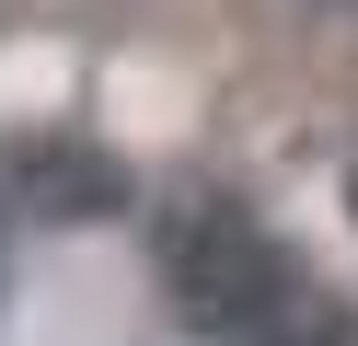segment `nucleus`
Wrapping results in <instances>:
<instances>
[{
	"label": "nucleus",
	"instance_id": "nucleus-1",
	"mask_svg": "<svg viewBox=\"0 0 358 346\" xmlns=\"http://www.w3.org/2000/svg\"><path fill=\"white\" fill-rule=\"evenodd\" d=\"M162 289L185 300V323L208 335H266L289 312V266L266 254V231L231 196H173L162 208Z\"/></svg>",
	"mask_w": 358,
	"mask_h": 346
},
{
	"label": "nucleus",
	"instance_id": "nucleus-2",
	"mask_svg": "<svg viewBox=\"0 0 358 346\" xmlns=\"http://www.w3.org/2000/svg\"><path fill=\"white\" fill-rule=\"evenodd\" d=\"M24 185H35V208H58V219H104V208H127V173L93 161V150H70V138H47V150L24 161Z\"/></svg>",
	"mask_w": 358,
	"mask_h": 346
}]
</instances>
